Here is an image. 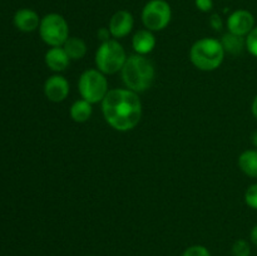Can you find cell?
Instances as JSON below:
<instances>
[{
  "instance_id": "1",
  "label": "cell",
  "mask_w": 257,
  "mask_h": 256,
  "mask_svg": "<svg viewBox=\"0 0 257 256\" xmlns=\"http://www.w3.org/2000/svg\"><path fill=\"white\" fill-rule=\"evenodd\" d=\"M104 119L115 131L127 132L137 127L142 118V102L136 92L123 88L109 89L102 100Z\"/></svg>"
},
{
  "instance_id": "2",
  "label": "cell",
  "mask_w": 257,
  "mask_h": 256,
  "mask_svg": "<svg viewBox=\"0 0 257 256\" xmlns=\"http://www.w3.org/2000/svg\"><path fill=\"white\" fill-rule=\"evenodd\" d=\"M120 74L128 89L142 93L153 84L156 70L153 63L146 55L133 54L127 58Z\"/></svg>"
},
{
  "instance_id": "3",
  "label": "cell",
  "mask_w": 257,
  "mask_h": 256,
  "mask_svg": "<svg viewBox=\"0 0 257 256\" xmlns=\"http://www.w3.org/2000/svg\"><path fill=\"white\" fill-rule=\"evenodd\" d=\"M225 58L221 40L215 38H203L197 40L190 50V59L197 69L211 72L222 64Z\"/></svg>"
},
{
  "instance_id": "4",
  "label": "cell",
  "mask_w": 257,
  "mask_h": 256,
  "mask_svg": "<svg viewBox=\"0 0 257 256\" xmlns=\"http://www.w3.org/2000/svg\"><path fill=\"white\" fill-rule=\"evenodd\" d=\"M124 48L117 40L102 43L95 53V65L103 74H115L120 72L127 60Z\"/></svg>"
},
{
  "instance_id": "5",
  "label": "cell",
  "mask_w": 257,
  "mask_h": 256,
  "mask_svg": "<svg viewBox=\"0 0 257 256\" xmlns=\"http://www.w3.org/2000/svg\"><path fill=\"white\" fill-rule=\"evenodd\" d=\"M78 90H79V94L82 95L83 99L92 103V104L102 102L107 93L109 92L105 74H103L98 69L85 70L79 78Z\"/></svg>"
},
{
  "instance_id": "6",
  "label": "cell",
  "mask_w": 257,
  "mask_h": 256,
  "mask_svg": "<svg viewBox=\"0 0 257 256\" xmlns=\"http://www.w3.org/2000/svg\"><path fill=\"white\" fill-rule=\"evenodd\" d=\"M39 34L45 44L50 47H63L69 38V27L62 15L50 13L40 20Z\"/></svg>"
},
{
  "instance_id": "7",
  "label": "cell",
  "mask_w": 257,
  "mask_h": 256,
  "mask_svg": "<svg viewBox=\"0 0 257 256\" xmlns=\"http://www.w3.org/2000/svg\"><path fill=\"white\" fill-rule=\"evenodd\" d=\"M172 9L166 0H150L142 10V22L151 32L163 30L171 22Z\"/></svg>"
},
{
  "instance_id": "8",
  "label": "cell",
  "mask_w": 257,
  "mask_h": 256,
  "mask_svg": "<svg viewBox=\"0 0 257 256\" xmlns=\"http://www.w3.org/2000/svg\"><path fill=\"white\" fill-rule=\"evenodd\" d=\"M253 28H255V17L248 10H236L227 19L228 32L240 37H246Z\"/></svg>"
},
{
  "instance_id": "9",
  "label": "cell",
  "mask_w": 257,
  "mask_h": 256,
  "mask_svg": "<svg viewBox=\"0 0 257 256\" xmlns=\"http://www.w3.org/2000/svg\"><path fill=\"white\" fill-rule=\"evenodd\" d=\"M69 83L63 75L55 74L48 78L44 84L45 97L54 103H60L67 99L69 94Z\"/></svg>"
},
{
  "instance_id": "10",
  "label": "cell",
  "mask_w": 257,
  "mask_h": 256,
  "mask_svg": "<svg viewBox=\"0 0 257 256\" xmlns=\"http://www.w3.org/2000/svg\"><path fill=\"white\" fill-rule=\"evenodd\" d=\"M133 25H135L133 15L127 10H119L112 15L108 29H109L112 37L124 38L132 32Z\"/></svg>"
},
{
  "instance_id": "11",
  "label": "cell",
  "mask_w": 257,
  "mask_h": 256,
  "mask_svg": "<svg viewBox=\"0 0 257 256\" xmlns=\"http://www.w3.org/2000/svg\"><path fill=\"white\" fill-rule=\"evenodd\" d=\"M39 15L32 9H20L14 15V25L24 33L34 32L40 25Z\"/></svg>"
},
{
  "instance_id": "12",
  "label": "cell",
  "mask_w": 257,
  "mask_h": 256,
  "mask_svg": "<svg viewBox=\"0 0 257 256\" xmlns=\"http://www.w3.org/2000/svg\"><path fill=\"white\" fill-rule=\"evenodd\" d=\"M70 58L63 47H52L45 53V64L53 72H63L68 68Z\"/></svg>"
},
{
  "instance_id": "13",
  "label": "cell",
  "mask_w": 257,
  "mask_h": 256,
  "mask_svg": "<svg viewBox=\"0 0 257 256\" xmlns=\"http://www.w3.org/2000/svg\"><path fill=\"white\" fill-rule=\"evenodd\" d=\"M132 47L136 54L146 55L152 52L156 47V38L148 29L138 30L132 38Z\"/></svg>"
},
{
  "instance_id": "14",
  "label": "cell",
  "mask_w": 257,
  "mask_h": 256,
  "mask_svg": "<svg viewBox=\"0 0 257 256\" xmlns=\"http://www.w3.org/2000/svg\"><path fill=\"white\" fill-rule=\"evenodd\" d=\"M238 167L248 177L257 178V150H247L241 153Z\"/></svg>"
},
{
  "instance_id": "15",
  "label": "cell",
  "mask_w": 257,
  "mask_h": 256,
  "mask_svg": "<svg viewBox=\"0 0 257 256\" xmlns=\"http://www.w3.org/2000/svg\"><path fill=\"white\" fill-rule=\"evenodd\" d=\"M221 44H222L225 53H230L232 55H238L243 52L246 48L245 37L232 34V33H226L221 38Z\"/></svg>"
},
{
  "instance_id": "16",
  "label": "cell",
  "mask_w": 257,
  "mask_h": 256,
  "mask_svg": "<svg viewBox=\"0 0 257 256\" xmlns=\"http://www.w3.org/2000/svg\"><path fill=\"white\" fill-rule=\"evenodd\" d=\"M93 113L92 103L87 102L85 99L75 100L70 107V117L74 122L84 123L90 118Z\"/></svg>"
},
{
  "instance_id": "17",
  "label": "cell",
  "mask_w": 257,
  "mask_h": 256,
  "mask_svg": "<svg viewBox=\"0 0 257 256\" xmlns=\"http://www.w3.org/2000/svg\"><path fill=\"white\" fill-rule=\"evenodd\" d=\"M63 48H64L65 53L72 60L82 59V58H84L85 53H87V45H85L84 40L77 37L68 38Z\"/></svg>"
},
{
  "instance_id": "18",
  "label": "cell",
  "mask_w": 257,
  "mask_h": 256,
  "mask_svg": "<svg viewBox=\"0 0 257 256\" xmlns=\"http://www.w3.org/2000/svg\"><path fill=\"white\" fill-rule=\"evenodd\" d=\"M233 256H250L251 247L246 240H237L232 245Z\"/></svg>"
},
{
  "instance_id": "19",
  "label": "cell",
  "mask_w": 257,
  "mask_h": 256,
  "mask_svg": "<svg viewBox=\"0 0 257 256\" xmlns=\"http://www.w3.org/2000/svg\"><path fill=\"white\" fill-rule=\"evenodd\" d=\"M246 49L257 58V27L253 28L247 35H246Z\"/></svg>"
},
{
  "instance_id": "20",
  "label": "cell",
  "mask_w": 257,
  "mask_h": 256,
  "mask_svg": "<svg viewBox=\"0 0 257 256\" xmlns=\"http://www.w3.org/2000/svg\"><path fill=\"white\" fill-rule=\"evenodd\" d=\"M245 202L248 207L257 210V183H253L246 190Z\"/></svg>"
},
{
  "instance_id": "21",
  "label": "cell",
  "mask_w": 257,
  "mask_h": 256,
  "mask_svg": "<svg viewBox=\"0 0 257 256\" xmlns=\"http://www.w3.org/2000/svg\"><path fill=\"white\" fill-rule=\"evenodd\" d=\"M182 256H211L210 251L205 247V246L201 245H195L188 247L187 250L183 252Z\"/></svg>"
},
{
  "instance_id": "22",
  "label": "cell",
  "mask_w": 257,
  "mask_h": 256,
  "mask_svg": "<svg viewBox=\"0 0 257 256\" xmlns=\"http://www.w3.org/2000/svg\"><path fill=\"white\" fill-rule=\"evenodd\" d=\"M196 8L203 13H208L213 8V0H195Z\"/></svg>"
},
{
  "instance_id": "23",
  "label": "cell",
  "mask_w": 257,
  "mask_h": 256,
  "mask_svg": "<svg viewBox=\"0 0 257 256\" xmlns=\"http://www.w3.org/2000/svg\"><path fill=\"white\" fill-rule=\"evenodd\" d=\"M210 24H211V27H212L213 29L216 30V32L221 30V29H222V27H223L222 19H221V17L218 14H212V15H211Z\"/></svg>"
},
{
  "instance_id": "24",
  "label": "cell",
  "mask_w": 257,
  "mask_h": 256,
  "mask_svg": "<svg viewBox=\"0 0 257 256\" xmlns=\"http://www.w3.org/2000/svg\"><path fill=\"white\" fill-rule=\"evenodd\" d=\"M97 35H98V39L102 40L103 43L108 42V40H110L109 39L110 32H109V29H108V28H100V29L98 30Z\"/></svg>"
},
{
  "instance_id": "25",
  "label": "cell",
  "mask_w": 257,
  "mask_h": 256,
  "mask_svg": "<svg viewBox=\"0 0 257 256\" xmlns=\"http://www.w3.org/2000/svg\"><path fill=\"white\" fill-rule=\"evenodd\" d=\"M251 241L257 246V225H255L251 230Z\"/></svg>"
},
{
  "instance_id": "26",
  "label": "cell",
  "mask_w": 257,
  "mask_h": 256,
  "mask_svg": "<svg viewBox=\"0 0 257 256\" xmlns=\"http://www.w3.org/2000/svg\"><path fill=\"white\" fill-rule=\"evenodd\" d=\"M251 110H252L253 117H255L256 119H257V94H256V97L253 98V100H252V105H251Z\"/></svg>"
},
{
  "instance_id": "27",
  "label": "cell",
  "mask_w": 257,
  "mask_h": 256,
  "mask_svg": "<svg viewBox=\"0 0 257 256\" xmlns=\"http://www.w3.org/2000/svg\"><path fill=\"white\" fill-rule=\"evenodd\" d=\"M251 141H252V145L255 146V148L257 150V131L252 133V136H251Z\"/></svg>"
}]
</instances>
